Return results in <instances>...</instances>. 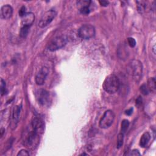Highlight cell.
<instances>
[{"label": "cell", "instance_id": "obj_7", "mask_svg": "<svg viewBox=\"0 0 156 156\" xmlns=\"http://www.w3.org/2000/svg\"><path fill=\"white\" fill-rule=\"evenodd\" d=\"M57 12L55 10L51 9L46 11L41 17L38 26L40 28H44L49 25L56 17Z\"/></svg>", "mask_w": 156, "mask_h": 156}, {"label": "cell", "instance_id": "obj_22", "mask_svg": "<svg viewBox=\"0 0 156 156\" xmlns=\"http://www.w3.org/2000/svg\"><path fill=\"white\" fill-rule=\"evenodd\" d=\"M140 90L142 94L144 95H148V93L149 92V89H148V87H147V86L146 84L142 85L140 87Z\"/></svg>", "mask_w": 156, "mask_h": 156}, {"label": "cell", "instance_id": "obj_3", "mask_svg": "<svg viewBox=\"0 0 156 156\" xmlns=\"http://www.w3.org/2000/svg\"><path fill=\"white\" fill-rule=\"evenodd\" d=\"M115 118V115L111 110H106L99 121V127L102 129H107L112 126Z\"/></svg>", "mask_w": 156, "mask_h": 156}, {"label": "cell", "instance_id": "obj_12", "mask_svg": "<svg viewBox=\"0 0 156 156\" xmlns=\"http://www.w3.org/2000/svg\"><path fill=\"white\" fill-rule=\"evenodd\" d=\"M35 20V15L32 12L26 13L22 20V26L30 27L33 25Z\"/></svg>", "mask_w": 156, "mask_h": 156}, {"label": "cell", "instance_id": "obj_6", "mask_svg": "<svg viewBox=\"0 0 156 156\" xmlns=\"http://www.w3.org/2000/svg\"><path fill=\"white\" fill-rule=\"evenodd\" d=\"M40 135L32 129L30 131L25 140V145L29 148H34L39 143V137Z\"/></svg>", "mask_w": 156, "mask_h": 156}, {"label": "cell", "instance_id": "obj_31", "mask_svg": "<svg viewBox=\"0 0 156 156\" xmlns=\"http://www.w3.org/2000/svg\"><path fill=\"white\" fill-rule=\"evenodd\" d=\"M4 131H5V130L3 128H1V137H3V133H4Z\"/></svg>", "mask_w": 156, "mask_h": 156}, {"label": "cell", "instance_id": "obj_23", "mask_svg": "<svg viewBox=\"0 0 156 156\" xmlns=\"http://www.w3.org/2000/svg\"><path fill=\"white\" fill-rule=\"evenodd\" d=\"M80 12L83 14V15H89L90 12V9H89V7L88 6H86V7H82L81 8H80Z\"/></svg>", "mask_w": 156, "mask_h": 156}, {"label": "cell", "instance_id": "obj_14", "mask_svg": "<svg viewBox=\"0 0 156 156\" xmlns=\"http://www.w3.org/2000/svg\"><path fill=\"white\" fill-rule=\"evenodd\" d=\"M150 139H151L150 134L148 132H144L142 135V136H141L140 140V146L143 148H144L145 147L147 146V144L148 143L149 141L150 140Z\"/></svg>", "mask_w": 156, "mask_h": 156}, {"label": "cell", "instance_id": "obj_5", "mask_svg": "<svg viewBox=\"0 0 156 156\" xmlns=\"http://www.w3.org/2000/svg\"><path fill=\"white\" fill-rule=\"evenodd\" d=\"M66 44L67 40L64 36H57L49 41L47 48L49 51L53 52L63 48Z\"/></svg>", "mask_w": 156, "mask_h": 156}, {"label": "cell", "instance_id": "obj_18", "mask_svg": "<svg viewBox=\"0 0 156 156\" xmlns=\"http://www.w3.org/2000/svg\"><path fill=\"white\" fill-rule=\"evenodd\" d=\"M124 141V134L120 133L117 137V148L120 149L122 147Z\"/></svg>", "mask_w": 156, "mask_h": 156}, {"label": "cell", "instance_id": "obj_4", "mask_svg": "<svg viewBox=\"0 0 156 156\" xmlns=\"http://www.w3.org/2000/svg\"><path fill=\"white\" fill-rule=\"evenodd\" d=\"M78 35L79 37L82 39H90L95 36V28L91 25H84L79 28L78 30Z\"/></svg>", "mask_w": 156, "mask_h": 156}, {"label": "cell", "instance_id": "obj_28", "mask_svg": "<svg viewBox=\"0 0 156 156\" xmlns=\"http://www.w3.org/2000/svg\"><path fill=\"white\" fill-rule=\"evenodd\" d=\"M99 3L100 5H101V6H103V7H107V6L109 5V1H104V0H102V1H99Z\"/></svg>", "mask_w": 156, "mask_h": 156}, {"label": "cell", "instance_id": "obj_9", "mask_svg": "<svg viewBox=\"0 0 156 156\" xmlns=\"http://www.w3.org/2000/svg\"><path fill=\"white\" fill-rule=\"evenodd\" d=\"M48 73L49 70L46 67H43L37 73L36 76V82L38 86H42L44 84Z\"/></svg>", "mask_w": 156, "mask_h": 156}, {"label": "cell", "instance_id": "obj_11", "mask_svg": "<svg viewBox=\"0 0 156 156\" xmlns=\"http://www.w3.org/2000/svg\"><path fill=\"white\" fill-rule=\"evenodd\" d=\"M49 98V93L45 90L41 89L38 90L37 93V99L40 105H45L48 103Z\"/></svg>", "mask_w": 156, "mask_h": 156}, {"label": "cell", "instance_id": "obj_8", "mask_svg": "<svg viewBox=\"0 0 156 156\" xmlns=\"http://www.w3.org/2000/svg\"><path fill=\"white\" fill-rule=\"evenodd\" d=\"M31 126L32 129L38 134H42L45 130L44 121L40 117H34L31 122Z\"/></svg>", "mask_w": 156, "mask_h": 156}, {"label": "cell", "instance_id": "obj_15", "mask_svg": "<svg viewBox=\"0 0 156 156\" xmlns=\"http://www.w3.org/2000/svg\"><path fill=\"white\" fill-rule=\"evenodd\" d=\"M137 7L139 13L143 14L147 10V3L144 1H137Z\"/></svg>", "mask_w": 156, "mask_h": 156}, {"label": "cell", "instance_id": "obj_17", "mask_svg": "<svg viewBox=\"0 0 156 156\" xmlns=\"http://www.w3.org/2000/svg\"><path fill=\"white\" fill-rule=\"evenodd\" d=\"M29 27H26V26H22L20 31V36L22 38H25L29 32Z\"/></svg>", "mask_w": 156, "mask_h": 156}, {"label": "cell", "instance_id": "obj_21", "mask_svg": "<svg viewBox=\"0 0 156 156\" xmlns=\"http://www.w3.org/2000/svg\"><path fill=\"white\" fill-rule=\"evenodd\" d=\"M91 3L90 1H88V0H82V1H78L77 2V4L80 6V8L82 7H89L90 4Z\"/></svg>", "mask_w": 156, "mask_h": 156}, {"label": "cell", "instance_id": "obj_19", "mask_svg": "<svg viewBox=\"0 0 156 156\" xmlns=\"http://www.w3.org/2000/svg\"><path fill=\"white\" fill-rule=\"evenodd\" d=\"M129 126V121L128 120H124L121 123V133L124 134L127 131Z\"/></svg>", "mask_w": 156, "mask_h": 156}, {"label": "cell", "instance_id": "obj_29", "mask_svg": "<svg viewBox=\"0 0 156 156\" xmlns=\"http://www.w3.org/2000/svg\"><path fill=\"white\" fill-rule=\"evenodd\" d=\"M141 103H142V99H141V97H139L136 100V105L138 106H140L141 104Z\"/></svg>", "mask_w": 156, "mask_h": 156}, {"label": "cell", "instance_id": "obj_2", "mask_svg": "<svg viewBox=\"0 0 156 156\" xmlns=\"http://www.w3.org/2000/svg\"><path fill=\"white\" fill-rule=\"evenodd\" d=\"M129 72L136 83L140 81L143 75V65L139 60H132L129 65Z\"/></svg>", "mask_w": 156, "mask_h": 156}, {"label": "cell", "instance_id": "obj_10", "mask_svg": "<svg viewBox=\"0 0 156 156\" xmlns=\"http://www.w3.org/2000/svg\"><path fill=\"white\" fill-rule=\"evenodd\" d=\"M21 111H22L21 106H15L14 107L11 117V123H10V126L12 129H15L17 126L20 118Z\"/></svg>", "mask_w": 156, "mask_h": 156}, {"label": "cell", "instance_id": "obj_26", "mask_svg": "<svg viewBox=\"0 0 156 156\" xmlns=\"http://www.w3.org/2000/svg\"><path fill=\"white\" fill-rule=\"evenodd\" d=\"M26 14V7L25 6H22L19 10V15L21 17H23Z\"/></svg>", "mask_w": 156, "mask_h": 156}, {"label": "cell", "instance_id": "obj_16", "mask_svg": "<svg viewBox=\"0 0 156 156\" xmlns=\"http://www.w3.org/2000/svg\"><path fill=\"white\" fill-rule=\"evenodd\" d=\"M155 78H150L148 79L147 87L149 91L154 93L156 90V84H155Z\"/></svg>", "mask_w": 156, "mask_h": 156}, {"label": "cell", "instance_id": "obj_20", "mask_svg": "<svg viewBox=\"0 0 156 156\" xmlns=\"http://www.w3.org/2000/svg\"><path fill=\"white\" fill-rule=\"evenodd\" d=\"M0 91H1V96H3L4 95H5L7 92L6 82L3 79H1V86H0Z\"/></svg>", "mask_w": 156, "mask_h": 156}, {"label": "cell", "instance_id": "obj_27", "mask_svg": "<svg viewBox=\"0 0 156 156\" xmlns=\"http://www.w3.org/2000/svg\"><path fill=\"white\" fill-rule=\"evenodd\" d=\"M128 155H135V156H136V155H140L141 154L140 153V152L137 149H134V150L131 151L130 152V153L128 154Z\"/></svg>", "mask_w": 156, "mask_h": 156}, {"label": "cell", "instance_id": "obj_24", "mask_svg": "<svg viewBox=\"0 0 156 156\" xmlns=\"http://www.w3.org/2000/svg\"><path fill=\"white\" fill-rule=\"evenodd\" d=\"M128 43L131 48H134L136 45V40H135L134 38H132V37H129L128 38Z\"/></svg>", "mask_w": 156, "mask_h": 156}, {"label": "cell", "instance_id": "obj_30", "mask_svg": "<svg viewBox=\"0 0 156 156\" xmlns=\"http://www.w3.org/2000/svg\"><path fill=\"white\" fill-rule=\"evenodd\" d=\"M133 112V108H131L128 110H127L126 112H125V113H126V115H128V116H130L132 115V113Z\"/></svg>", "mask_w": 156, "mask_h": 156}, {"label": "cell", "instance_id": "obj_25", "mask_svg": "<svg viewBox=\"0 0 156 156\" xmlns=\"http://www.w3.org/2000/svg\"><path fill=\"white\" fill-rule=\"evenodd\" d=\"M29 155L30 154L29 152L25 149H22L21 151H20L17 154L18 156H29Z\"/></svg>", "mask_w": 156, "mask_h": 156}, {"label": "cell", "instance_id": "obj_1", "mask_svg": "<svg viewBox=\"0 0 156 156\" xmlns=\"http://www.w3.org/2000/svg\"><path fill=\"white\" fill-rule=\"evenodd\" d=\"M103 89L109 94H114L120 89V81L114 74L107 76L102 84Z\"/></svg>", "mask_w": 156, "mask_h": 156}, {"label": "cell", "instance_id": "obj_13", "mask_svg": "<svg viewBox=\"0 0 156 156\" xmlns=\"http://www.w3.org/2000/svg\"><path fill=\"white\" fill-rule=\"evenodd\" d=\"M13 15V9L9 4L3 6L1 9V18L4 20H8L12 17Z\"/></svg>", "mask_w": 156, "mask_h": 156}]
</instances>
